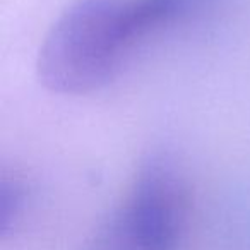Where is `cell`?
Masks as SVG:
<instances>
[{"label":"cell","instance_id":"1","mask_svg":"<svg viewBox=\"0 0 250 250\" xmlns=\"http://www.w3.org/2000/svg\"><path fill=\"white\" fill-rule=\"evenodd\" d=\"M202 0H77L46 35L38 76L59 94L108 86L151 36L173 28Z\"/></svg>","mask_w":250,"mask_h":250},{"label":"cell","instance_id":"2","mask_svg":"<svg viewBox=\"0 0 250 250\" xmlns=\"http://www.w3.org/2000/svg\"><path fill=\"white\" fill-rule=\"evenodd\" d=\"M185 216L187 194L180 173L168 160L153 158L89 250H177Z\"/></svg>","mask_w":250,"mask_h":250}]
</instances>
